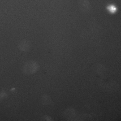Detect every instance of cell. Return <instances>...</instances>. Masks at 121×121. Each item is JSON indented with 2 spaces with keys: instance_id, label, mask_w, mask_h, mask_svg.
<instances>
[{
  "instance_id": "7a4b0ae2",
  "label": "cell",
  "mask_w": 121,
  "mask_h": 121,
  "mask_svg": "<svg viewBox=\"0 0 121 121\" xmlns=\"http://www.w3.org/2000/svg\"><path fill=\"white\" fill-rule=\"evenodd\" d=\"M51 100L50 97L47 95H44L41 97L40 102L43 104L48 105L51 103Z\"/></svg>"
},
{
  "instance_id": "6da1fadb",
  "label": "cell",
  "mask_w": 121,
  "mask_h": 121,
  "mask_svg": "<svg viewBox=\"0 0 121 121\" xmlns=\"http://www.w3.org/2000/svg\"><path fill=\"white\" fill-rule=\"evenodd\" d=\"M78 6L82 11L87 13L91 9V5L88 0H77Z\"/></svg>"
},
{
  "instance_id": "5b68a950",
  "label": "cell",
  "mask_w": 121,
  "mask_h": 121,
  "mask_svg": "<svg viewBox=\"0 0 121 121\" xmlns=\"http://www.w3.org/2000/svg\"><path fill=\"white\" fill-rule=\"evenodd\" d=\"M7 94L4 91H2L0 93V99H1L3 98L6 96Z\"/></svg>"
},
{
  "instance_id": "3957f363",
  "label": "cell",
  "mask_w": 121,
  "mask_h": 121,
  "mask_svg": "<svg viewBox=\"0 0 121 121\" xmlns=\"http://www.w3.org/2000/svg\"><path fill=\"white\" fill-rule=\"evenodd\" d=\"M107 9L108 11L111 13H114L117 10V8L116 6L112 4L108 5L107 7Z\"/></svg>"
},
{
  "instance_id": "277c9868",
  "label": "cell",
  "mask_w": 121,
  "mask_h": 121,
  "mask_svg": "<svg viewBox=\"0 0 121 121\" xmlns=\"http://www.w3.org/2000/svg\"><path fill=\"white\" fill-rule=\"evenodd\" d=\"M42 120L52 121V119L50 116L48 115H45L43 116L42 118Z\"/></svg>"
}]
</instances>
